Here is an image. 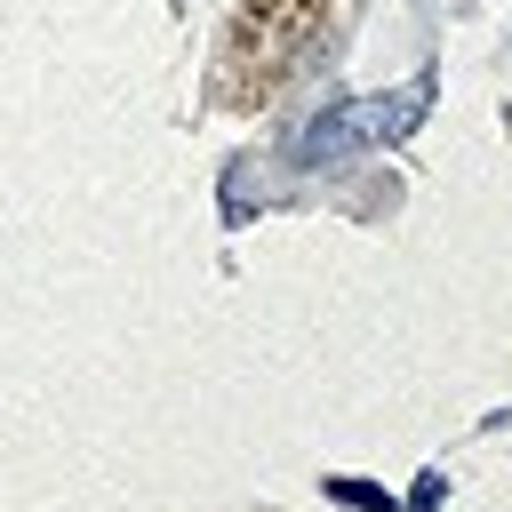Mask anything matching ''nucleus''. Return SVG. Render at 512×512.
Returning <instances> with one entry per match:
<instances>
[{
  "instance_id": "nucleus-1",
  "label": "nucleus",
  "mask_w": 512,
  "mask_h": 512,
  "mask_svg": "<svg viewBox=\"0 0 512 512\" xmlns=\"http://www.w3.org/2000/svg\"><path fill=\"white\" fill-rule=\"evenodd\" d=\"M320 24H328V0H248L240 8V24H232V48H224V64H232V96H264V88H280L296 64H304V48L320 40Z\"/></svg>"
},
{
  "instance_id": "nucleus-2",
  "label": "nucleus",
  "mask_w": 512,
  "mask_h": 512,
  "mask_svg": "<svg viewBox=\"0 0 512 512\" xmlns=\"http://www.w3.org/2000/svg\"><path fill=\"white\" fill-rule=\"evenodd\" d=\"M416 112V96H376V104H344V112H328V120H312L288 152H296V168H320V160H344V152H360L368 136H392V120H408Z\"/></svg>"
}]
</instances>
